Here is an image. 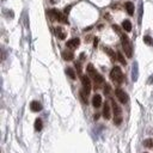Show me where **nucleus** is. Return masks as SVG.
Listing matches in <instances>:
<instances>
[{"mask_svg": "<svg viewBox=\"0 0 153 153\" xmlns=\"http://www.w3.org/2000/svg\"><path fill=\"white\" fill-rule=\"evenodd\" d=\"M35 130H37V132L42 130V120L41 118H37L35 121Z\"/></svg>", "mask_w": 153, "mask_h": 153, "instance_id": "obj_20", "label": "nucleus"}, {"mask_svg": "<svg viewBox=\"0 0 153 153\" xmlns=\"http://www.w3.org/2000/svg\"><path fill=\"white\" fill-rule=\"evenodd\" d=\"M59 22L63 23V24H68V21H67V17L65 16L63 13H60V17H59Z\"/></svg>", "mask_w": 153, "mask_h": 153, "instance_id": "obj_23", "label": "nucleus"}, {"mask_svg": "<svg viewBox=\"0 0 153 153\" xmlns=\"http://www.w3.org/2000/svg\"><path fill=\"white\" fill-rule=\"evenodd\" d=\"M87 73L90 74L92 78H93V76L97 74V72H96V70H94V67H93V65H92V63H89V65H87Z\"/></svg>", "mask_w": 153, "mask_h": 153, "instance_id": "obj_16", "label": "nucleus"}, {"mask_svg": "<svg viewBox=\"0 0 153 153\" xmlns=\"http://www.w3.org/2000/svg\"><path fill=\"white\" fill-rule=\"evenodd\" d=\"M50 1H52V3H55V0H50Z\"/></svg>", "mask_w": 153, "mask_h": 153, "instance_id": "obj_35", "label": "nucleus"}, {"mask_svg": "<svg viewBox=\"0 0 153 153\" xmlns=\"http://www.w3.org/2000/svg\"><path fill=\"white\" fill-rule=\"evenodd\" d=\"M80 44V40L79 38H72V40H70V41L67 42V47L70 49H75L78 48Z\"/></svg>", "mask_w": 153, "mask_h": 153, "instance_id": "obj_5", "label": "nucleus"}, {"mask_svg": "<svg viewBox=\"0 0 153 153\" xmlns=\"http://www.w3.org/2000/svg\"><path fill=\"white\" fill-rule=\"evenodd\" d=\"M92 105L94 108H99L102 105V97L99 94H94L93 98H92Z\"/></svg>", "mask_w": 153, "mask_h": 153, "instance_id": "obj_9", "label": "nucleus"}, {"mask_svg": "<svg viewBox=\"0 0 153 153\" xmlns=\"http://www.w3.org/2000/svg\"><path fill=\"white\" fill-rule=\"evenodd\" d=\"M30 109H31L34 112H38L42 110V105L40 102L34 101V102H31V104H30Z\"/></svg>", "mask_w": 153, "mask_h": 153, "instance_id": "obj_7", "label": "nucleus"}, {"mask_svg": "<svg viewBox=\"0 0 153 153\" xmlns=\"http://www.w3.org/2000/svg\"><path fill=\"white\" fill-rule=\"evenodd\" d=\"M60 11L58 10H50L49 11V16H50V18L52 19H56V21H59V17H60Z\"/></svg>", "mask_w": 153, "mask_h": 153, "instance_id": "obj_14", "label": "nucleus"}, {"mask_svg": "<svg viewBox=\"0 0 153 153\" xmlns=\"http://www.w3.org/2000/svg\"><path fill=\"white\" fill-rule=\"evenodd\" d=\"M75 68L78 71V73L81 74V65H80V62H75Z\"/></svg>", "mask_w": 153, "mask_h": 153, "instance_id": "obj_28", "label": "nucleus"}, {"mask_svg": "<svg viewBox=\"0 0 153 153\" xmlns=\"http://www.w3.org/2000/svg\"><path fill=\"white\" fill-rule=\"evenodd\" d=\"M122 28H123V30L127 32H129L130 30H132V23L128 21V19H126L123 23H122Z\"/></svg>", "mask_w": 153, "mask_h": 153, "instance_id": "obj_15", "label": "nucleus"}, {"mask_svg": "<svg viewBox=\"0 0 153 153\" xmlns=\"http://www.w3.org/2000/svg\"><path fill=\"white\" fill-rule=\"evenodd\" d=\"M115 94H116V97L118 98V101L121 102L122 104H126L128 102V94L126 93L123 90H121V89H116L115 90Z\"/></svg>", "mask_w": 153, "mask_h": 153, "instance_id": "obj_3", "label": "nucleus"}, {"mask_svg": "<svg viewBox=\"0 0 153 153\" xmlns=\"http://www.w3.org/2000/svg\"><path fill=\"white\" fill-rule=\"evenodd\" d=\"M144 146L147 147V148H152L153 147V140L152 139H146L144 141Z\"/></svg>", "mask_w": 153, "mask_h": 153, "instance_id": "obj_21", "label": "nucleus"}, {"mask_svg": "<svg viewBox=\"0 0 153 153\" xmlns=\"http://www.w3.org/2000/svg\"><path fill=\"white\" fill-rule=\"evenodd\" d=\"M114 122H115V125H121V122H122V116H118V117H115V120H114Z\"/></svg>", "mask_w": 153, "mask_h": 153, "instance_id": "obj_27", "label": "nucleus"}, {"mask_svg": "<svg viewBox=\"0 0 153 153\" xmlns=\"http://www.w3.org/2000/svg\"><path fill=\"white\" fill-rule=\"evenodd\" d=\"M125 7H126V10H127V12H128V14H130V16L134 14V5H133V3L127 1L125 4Z\"/></svg>", "mask_w": 153, "mask_h": 153, "instance_id": "obj_12", "label": "nucleus"}, {"mask_svg": "<svg viewBox=\"0 0 153 153\" xmlns=\"http://www.w3.org/2000/svg\"><path fill=\"white\" fill-rule=\"evenodd\" d=\"M103 116H104L105 120H109L111 117V112H110V107H109L108 103H105L104 108H103Z\"/></svg>", "mask_w": 153, "mask_h": 153, "instance_id": "obj_11", "label": "nucleus"}, {"mask_svg": "<svg viewBox=\"0 0 153 153\" xmlns=\"http://www.w3.org/2000/svg\"><path fill=\"white\" fill-rule=\"evenodd\" d=\"M71 8H72V6H66V7H65V14L68 13V12L71 11Z\"/></svg>", "mask_w": 153, "mask_h": 153, "instance_id": "obj_31", "label": "nucleus"}, {"mask_svg": "<svg viewBox=\"0 0 153 153\" xmlns=\"http://www.w3.org/2000/svg\"><path fill=\"white\" fill-rule=\"evenodd\" d=\"M104 92L107 94L109 93V92H110V85H109V84H105V87H104Z\"/></svg>", "mask_w": 153, "mask_h": 153, "instance_id": "obj_30", "label": "nucleus"}, {"mask_svg": "<svg viewBox=\"0 0 153 153\" xmlns=\"http://www.w3.org/2000/svg\"><path fill=\"white\" fill-rule=\"evenodd\" d=\"M110 78H111V80L116 84L123 83V74H122L121 68L117 66H115L111 70V72H110Z\"/></svg>", "mask_w": 153, "mask_h": 153, "instance_id": "obj_1", "label": "nucleus"}, {"mask_svg": "<svg viewBox=\"0 0 153 153\" xmlns=\"http://www.w3.org/2000/svg\"><path fill=\"white\" fill-rule=\"evenodd\" d=\"M103 50H104V52L107 53V54H108V55L110 56V58H111L112 60L116 59V58H115V52L112 50L111 48H109V47H104V48H103Z\"/></svg>", "mask_w": 153, "mask_h": 153, "instance_id": "obj_17", "label": "nucleus"}, {"mask_svg": "<svg viewBox=\"0 0 153 153\" xmlns=\"http://www.w3.org/2000/svg\"><path fill=\"white\" fill-rule=\"evenodd\" d=\"M117 59H118V61H120L122 65H125V66H126V63H127V62H126V60H125V58H123V55L121 54V52L117 53Z\"/></svg>", "mask_w": 153, "mask_h": 153, "instance_id": "obj_25", "label": "nucleus"}, {"mask_svg": "<svg viewBox=\"0 0 153 153\" xmlns=\"http://www.w3.org/2000/svg\"><path fill=\"white\" fill-rule=\"evenodd\" d=\"M144 42H145L147 45H153V38L151 37V36H145V37H144Z\"/></svg>", "mask_w": 153, "mask_h": 153, "instance_id": "obj_22", "label": "nucleus"}, {"mask_svg": "<svg viewBox=\"0 0 153 153\" xmlns=\"http://www.w3.org/2000/svg\"><path fill=\"white\" fill-rule=\"evenodd\" d=\"M62 58H63V60H66V61H71V60H73L74 54L72 50H63Z\"/></svg>", "mask_w": 153, "mask_h": 153, "instance_id": "obj_10", "label": "nucleus"}, {"mask_svg": "<svg viewBox=\"0 0 153 153\" xmlns=\"http://www.w3.org/2000/svg\"><path fill=\"white\" fill-rule=\"evenodd\" d=\"M141 17H142V5H140V12H139V23L141 24Z\"/></svg>", "mask_w": 153, "mask_h": 153, "instance_id": "obj_29", "label": "nucleus"}, {"mask_svg": "<svg viewBox=\"0 0 153 153\" xmlns=\"http://www.w3.org/2000/svg\"><path fill=\"white\" fill-rule=\"evenodd\" d=\"M152 83H153V75L151 76V78H150V80H148V84H152Z\"/></svg>", "mask_w": 153, "mask_h": 153, "instance_id": "obj_33", "label": "nucleus"}, {"mask_svg": "<svg viewBox=\"0 0 153 153\" xmlns=\"http://www.w3.org/2000/svg\"><path fill=\"white\" fill-rule=\"evenodd\" d=\"M138 76H139V67H138V62L133 63V68H132V79L133 81H136L138 80Z\"/></svg>", "mask_w": 153, "mask_h": 153, "instance_id": "obj_6", "label": "nucleus"}, {"mask_svg": "<svg viewBox=\"0 0 153 153\" xmlns=\"http://www.w3.org/2000/svg\"><path fill=\"white\" fill-rule=\"evenodd\" d=\"M111 105H112V111H114V114H115V117L121 116L122 110H121V108L118 107L117 103H115V101H111Z\"/></svg>", "mask_w": 153, "mask_h": 153, "instance_id": "obj_8", "label": "nucleus"}, {"mask_svg": "<svg viewBox=\"0 0 153 153\" xmlns=\"http://www.w3.org/2000/svg\"><path fill=\"white\" fill-rule=\"evenodd\" d=\"M93 80H94V84L96 85H99V84H102L103 83V76L101 75V74H96V75L93 76Z\"/></svg>", "mask_w": 153, "mask_h": 153, "instance_id": "obj_19", "label": "nucleus"}, {"mask_svg": "<svg viewBox=\"0 0 153 153\" xmlns=\"http://www.w3.org/2000/svg\"><path fill=\"white\" fill-rule=\"evenodd\" d=\"M66 73H67V75L70 76L71 79H75V72H74L73 68H71V67H68V68L66 70Z\"/></svg>", "mask_w": 153, "mask_h": 153, "instance_id": "obj_18", "label": "nucleus"}, {"mask_svg": "<svg viewBox=\"0 0 153 153\" xmlns=\"http://www.w3.org/2000/svg\"><path fill=\"white\" fill-rule=\"evenodd\" d=\"M80 78H81V84H83V86H84V90H85V92L89 94L90 93V91H91V81H90V79H89V76L81 75Z\"/></svg>", "mask_w": 153, "mask_h": 153, "instance_id": "obj_4", "label": "nucleus"}, {"mask_svg": "<svg viewBox=\"0 0 153 153\" xmlns=\"http://www.w3.org/2000/svg\"><path fill=\"white\" fill-rule=\"evenodd\" d=\"M99 118V114H96L94 115V120H98Z\"/></svg>", "mask_w": 153, "mask_h": 153, "instance_id": "obj_34", "label": "nucleus"}, {"mask_svg": "<svg viewBox=\"0 0 153 153\" xmlns=\"http://www.w3.org/2000/svg\"><path fill=\"white\" fill-rule=\"evenodd\" d=\"M97 44H98V38H94V42H93V45H94V47H97Z\"/></svg>", "mask_w": 153, "mask_h": 153, "instance_id": "obj_32", "label": "nucleus"}, {"mask_svg": "<svg viewBox=\"0 0 153 153\" xmlns=\"http://www.w3.org/2000/svg\"><path fill=\"white\" fill-rule=\"evenodd\" d=\"M112 29H114V31L116 32V34H118V35H122V34H121V29H120V26H118V25H112Z\"/></svg>", "mask_w": 153, "mask_h": 153, "instance_id": "obj_26", "label": "nucleus"}, {"mask_svg": "<svg viewBox=\"0 0 153 153\" xmlns=\"http://www.w3.org/2000/svg\"><path fill=\"white\" fill-rule=\"evenodd\" d=\"M121 41H122V47L125 49L126 55L128 56V58H132L133 56V48H132L130 42H129V38L126 35H121Z\"/></svg>", "mask_w": 153, "mask_h": 153, "instance_id": "obj_2", "label": "nucleus"}, {"mask_svg": "<svg viewBox=\"0 0 153 153\" xmlns=\"http://www.w3.org/2000/svg\"><path fill=\"white\" fill-rule=\"evenodd\" d=\"M86 96H87V93L85 92V90L80 92V97H81V101H83V103H85V104H87V98H86Z\"/></svg>", "mask_w": 153, "mask_h": 153, "instance_id": "obj_24", "label": "nucleus"}, {"mask_svg": "<svg viewBox=\"0 0 153 153\" xmlns=\"http://www.w3.org/2000/svg\"><path fill=\"white\" fill-rule=\"evenodd\" d=\"M55 35L60 38V40H65L66 38V32L63 31L62 28H56L55 29Z\"/></svg>", "mask_w": 153, "mask_h": 153, "instance_id": "obj_13", "label": "nucleus"}]
</instances>
